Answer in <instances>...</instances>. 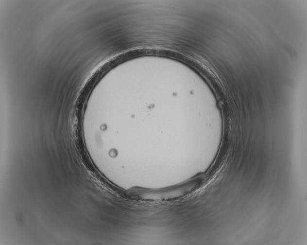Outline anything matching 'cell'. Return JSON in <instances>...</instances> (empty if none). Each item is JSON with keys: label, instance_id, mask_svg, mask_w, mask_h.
I'll return each mask as SVG.
<instances>
[{"label": "cell", "instance_id": "obj_1", "mask_svg": "<svg viewBox=\"0 0 307 245\" xmlns=\"http://www.w3.org/2000/svg\"><path fill=\"white\" fill-rule=\"evenodd\" d=\"M199 181L190 179L180 184L160 189H148L135 187L130 194L134 197L148 201H163L185 197L198 186Z\"/></svg>", "mask_w": 307, "mask_h": 245}]
</instances>
